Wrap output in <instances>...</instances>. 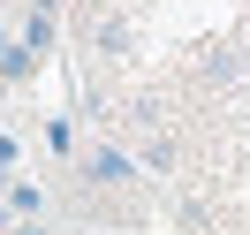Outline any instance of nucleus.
Returning a JSON list of instances; mask_svg holds the SVG:
<instances>
[{"instance_id":"nucleus-5","label":"nucleus","mask_w":250,"mask_h":235,"mask_svg":"<svg viewBox=\"0 0 250 235\" xmlns=\"http://www.w3.org/2000/svg\"><path fill=\"white\" fill-rule=\"evenodd\" d=\"M46 152H76V129H68V122H46Z\"/></svg>"},{"instance_id":"nucleus-3","label":"nucleus","mask_w":250,"mask_h":235,"mask_svg":"<svg viewBox=\"0 0 250 235\" xmlns=\"http://www.w3.org/2000/svg\"><path fill=\"white\" fill-rule=\"evenodd\" d=\"M31 68H38V53H31V46H16V38L0 46V84H31Z\"/></svg>"},{"instance_id":"nucleus-2","label":"nucleus","mask_w":250,"mask_h":235,"mask_svg":"<svg viewBox=\"0 0 250 235\" xmlns=\"http://www.w3.org/2000/svg\"><path fill=\"white\" fill-rule=\"evenodd\" d=\"M0 205H8L0 220H38V213H46V190H38V182H23V174H8V190H0Z\"/></svg>"},{"instance_id":"nucleus-1","label":"nucleus","mask_w":250,"mask_h":235,"mask_svg":"<svg viewBox=\"0 0 250 235\" xmlns=\"http://www.w3.org/2000/svg\"><path fill=\"white\" fill-rule=\"evenodd\" d=\"M144 174V159H129L122 144H91V152H83V182H99V190H129Z\"/></svg>"},{"instance_id":"nucleus-6","label":"nucleus","mask_w":250,"mask_h":235,"mask_svg":"<svg viewBox=\"0 0 250 235\" xmlns=\"http://www.w3.org/2000/svg\"><path fill=\"white\" fill-rule=\"evenodd\" d=\"M0 46H8V31H0Z\"/></svg>"},{"instance_id":"nucleus-4","label":"nucleus","mask_w":250,"mask_h":235,"mask_svg":"<svg viewBox=\"0 0 250 235\" xmlns=\"http://www.w3.org/2000/svg\"><path fill=\"white\" fill-rule=\"evenodd\" d=\"M137 159H144V167H152V174H167V167H174V144H167V137H152V144H144Z\"/></svg>"}]
</instances>
